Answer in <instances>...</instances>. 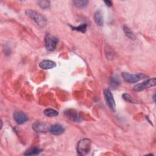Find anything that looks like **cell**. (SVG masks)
<instances>
[{
    "label": "cell",
    "instance_id": "6da1fadb",
    "mask_svg": "<svg viewBox=\"0 0 156 156\" xmlns=\"http://www.w3.org/2000/svg\"><path fill=\"white\" fill-rule=\"evenodd\" d=\"M26 14L29 18L32 19L38 26L43 27L46 26L47 23L46 18L41 13L32 10H27L26 11Z\"/></svg>",
    "mask_w": 156,
    "mask_h": 156
},
{
    "label": "cell",
    "instance_id": "7a4b0ae2",
    "mask_svg": "<svg viewBox=\"0 0 156 156\" xmlns=\"http://www.w3.org/2000/svg\"><path fill=\"white\" fill-rule=\"evenodd\" d=\"M91 140L88 138H83L80 140L77 144V151L80 155H85L88 154L91 149Z\"/></svg>",
    "mask_w": 156,
    "mask_h": 156
},
{
    "label": "cell",
    "instance_id": "3957f363",
    "mask_svg": "<svg viewBox=\"0 0 156 156\" xmlns=\"http://www.w3.org/2000/svg\"><path fill=\"white\" fill-rule=\"evenodd\" d=\"M123 79L128 83H136L141 79H146L148 76L143 73H138L136 74H131L128 73L123 72L121 74Z\"/></svg>",
    "mask_w": 156,
    "mask_h": 156
},
{
    "label": "cell",
    "instance_id": "277c9868",
    "mask_svg": "<svg viewBox=\"0 0 156 156\" xmlns=\"http://www.w3.org/2000/svg\"><path fill=\"white\" fill-rule=\"evenodd\" d=\"M58 39L51 34H47L44 38L45 47L48 51H53L56 48L58 44Z\"/></svg>",
    "mask_w": 156,
    "mask_h": 156
},
{
    "label": "cell",
    "instance_id": "5b68a950",
    "mask_svg": "<svg viewBox=\"0 0 156 156\" xmlns=\"http://www.w3.org/2000/svg\"><path fill=\"white\" fill-rule=\"evenodd\" d=\"M156 84V79L153 77L152 79H149L140 83H138L135 85L133 88V90L135 91H141L144 90L149 88L155 86Z\"/></svg>",
    "mask_w": 156,
    "mask_h": 156
},
{
    "label": "cell",
    "instance_id": "8992f818",
    "mask_svg": "<svg viewBox=\"0 0 156 156\" xmlns=\"http://www.w3.org/2000/svg\"><path fill=\"white\" fill-rule=\"evenodd\" d=\"M104 94L107 105L113 112H115L116 104L111 91L108 88H106L104 90Z\"/></svg>",
    "mask_w": 156,
    "mask_h": 156
},
{
    "label": "cell",
    "instance_id": "52a82bcc",
    "mask_svg": "<svg viewBox=\"0 0 156 156\" xmlns=\"http://www.w3.org/2000/svg\"><path fill=\"white\" fill-rule=\"evenodd\" d=\"M65 116L72 121L78 122L81 121V116L80 114L74 109H68L65 111Z\"/></svg>",
    "mask_w": 156,
    "mask_h": 156
},
{
    "label": "cell",
    "instance_id": "ba28073f",
    "mask_svg": "<svg viewBox=\"0 0 156 156\" xmlns=\"http://www.w3.org/2000/svg\"><path fill=\"white\" fill-rule=\"evenodd\" d=\"M33 130L37 133H45L49 131V127L42 121H36L32 124Z\"/></svg>",
    "mask_w": 156,
    "mask_h": 156
},
{
    "label": "cell",
    "instance_id": "9c48e42d",
    "mask_svg": "<svg viewBox=\"0 0 156 156\" xmlns=\"http://www.w3.org/2000/svg\"><path fill=\"white\" fill-rule=\"evenodd\" d=\"M13 119L18 124H23L28 120L27 116L21 111H16L13 113Z\"/></svg>",
    "mask_w": 156,
    "mask_h": 156
},
{
    "label": "cell",
    "instance_id": "30bf717a",
    "mask_svg": "<svg viewBox=\"0 0 156 156\" xmlns=\"http://www.w3.org/2000/svg\"><path fill=\"white\" fill-rule=\"evenodd\" d=\"M65 131L64 127L58 124H55L49 127V132L53 135H59L63 133Z\"/></svg>",
    "mask_w": 156,
    "mask_h": 156
},
{
    "label": "cell",
    "instance_id": "8fae6325",
    "mask_svg": "<svg viewBox=\"0 0 156 156\" xmlns=\"http://www.w3.org/2000/svg\"><path fill=\"white\" fill-rule=\"evenodd\" d=\"M55 63L50 60H44L39 63V67L42 69H52L55 67Z\"/></svg>",
    "mask_w": 156,
    "mask_h": 156
},
{
    "label": "cell",
    "instance_id": "7c38bea8",
    "mask_svg": "<svg viewBox=\"0 0 156 156\" xmlns=\"http://www.w3.org/2000/svg\"><path fill=\"white\" fill-rule=\"evenodd\" d=\"M94 20L96 24L98 26H102L104 24V19L102 13L100 11H96L94 14Z\"/></svg>",
    "mask_w": 156,
    "mask_h": 156
},
{
    "label": "cell",
    "instance_id": "4fadbf2b",
    "mask_svg": "<svg viewBox=\"0 0 156 156\" xmlns=\"http://www.w3.org/2000/svg\"><path fill=\"white\" fill-rule=\"evenodd\" d=\"M41 152H42V149H40L39 147H32L30 149H29V150H27L24 154V155H27V156H30V155H37L40 154Z\"/></svg>",
    "mask_w": 156,
    "mask_h": 156
},
{
    "label": "cell",
    "instance_id": "5bb4252c",
    "mask_svg": "<svg viewBox=\"0 0 156 156\" xmlns=\"http://www.w3.org/2000/svg\"><path fill=\"white\" fill-rule=\"evenodd\" d=\"M120 85V80L116 76H112L110 80V86L112 89H116Z\"/></svg>",
    "mask_w": 156,
    "mask_h": 156
},
{
    "label": "cell",
    "instance_id": "9a60e30c",
    "mask_svg": "<svg viewBox=\"0 0 156 156\" xmlns=\"http://www.w3.org/2000/svg\"><path fill=\"white\" fill-rule=\"evenodd\" d=\"M123 30H124L126 35L127 37H129L130 39H131V40L135 39V36L134 34L133 33V32L130 29V28L127 26H126V25L123 26Z\"/></svg>",
    "mask_w": 156,
    "mask_h": 156
},
{
    "label": "cell",
    "instance_id": "2e32d148",
    "mask_svg": "<svg viewBox=\"0 0 156 156\" xmlns=\"http://www.w3.org/2000/svg\"><path fill=\"white\" fill-rule=\"evenodd\" d=\"M73 3L74 4V5L79 8V9H84L85 8L88 4V1H74Z\"/></svg>",
    "mask_w": 156,
    "mask_h": 156
},
{
    "label": "cell",
    "instance_id": "e0dca14e",
    "mask_svg": "<svg viewBox=\"0 0 156 156\" xmlns=\"http://www.w3.org/2000/svg\"><path fill=\"white\" fill-rule=\"evenodd\" d=\"M43 113L46 116L49 117H55V116H57L58 114L57 111L51 108H47L44 110Z\"/></svg>",
    "mask_w": 156,
    "mask_h": 156
},
{
    "label": "cell",
    "instance_id": "ac0fdd59",
    "mask_svg": "<svg viewBox=\"0 0 156 156\" xmlns=\"http://www.w3.org/2000/svg\"><path fill=\"white\" fill-rule=\"evenodd\" d=\"M71 27L73 30L79 31L81 32H85L87 30V24H81L80 25H79L78 26H71Z\"/></svg>",
    "mask_w": 156,
    "mask_h": 156
},
{
    "label": "cell",
    "instance_id": "d6986e66",
    "mask_svg": "<svg viewBox=\"0 0 156 156\" xmlns=\"http://www.w3.org/2000/svg\"><path fill=\"white\" fill-rule=\"evenodd\" d=\"M122 99H123L124 101H127V102H130V103H134V104L137 103L136 101V100H135L133 97H132L130 94H127V93H124V94H122Z\"/></svg>",
    "mask_w": 156,
    "mask_h": 156
},
{
    "label": "cell",
    "instance_id": "ffe728a7",
    "mask_svg": "<svg viewBox=\"0 0 156 156\" xmlns=\"http://www.w3.org/2000/svg\"><path fill=\"white\" fill-rule=\"evenodd\" d=\"M37 3L38 6L43 9H46L50 6V1H39Z\"/></svg>",
    "mask_w": 156,
    "mask_h": 156
},
{
    "label": "cell",
    "instance_id": "44dd1931",
    "mask_svg": "<svg viewBox=\"0 0 156 156\" xmlns=\"http://www.w3.org/2000/svg\"><path fill=\"white\" fill-rule=\"evenodd\" d=\"M104 3L108 7H111L112 5V3L110 1H104Z\"/></svg>",
    "mask_w": 156,
    "mask_h": 156
},
{
    "label": "cell",
    "instance_id": "7402d4cb",
    "mask_svg": "<svg viewBox=\"0 0 156 156\" xmlns=\"http://www.w3.org/2000/svg\"><path fill=\"white\" fill-rule=\"evenodd\" d=\"M155 94H154V95H153V99H154V102H155Z\"/></svg>",
    "mask_w": 156,
    "mask_h": 156
}]
</instances>
